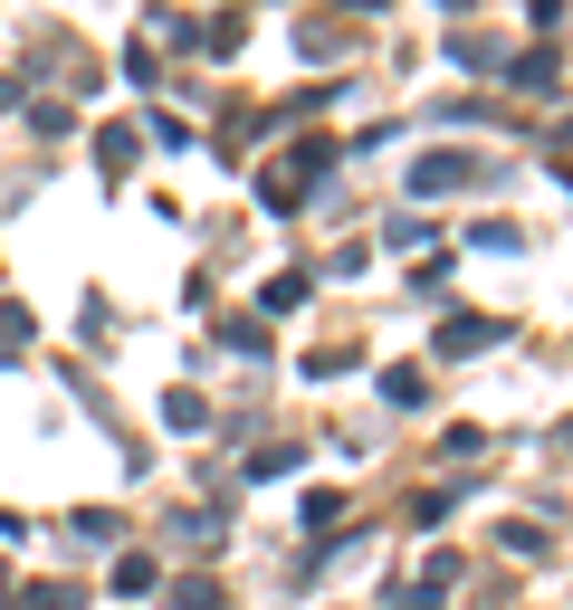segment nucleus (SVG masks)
I'll list each match as a JSON object with an SVG mask.
<instances>
[{
	"label": "nucleus",
	"mask_w": 573,
	"mask_h": 610,
	"mask_svg": "<svg viewBox=\"0 0 573 610\" xmlns=\"http://www.w3.org/2000/svg\"><path fill=\"white\" fill-rule=\"evenodd\" d=\"M411 182H421V191H459V182H469V163H459V153H440V163L411 172Z\"/></svg>",
	"instance_id": "1"
}]
</instances>
